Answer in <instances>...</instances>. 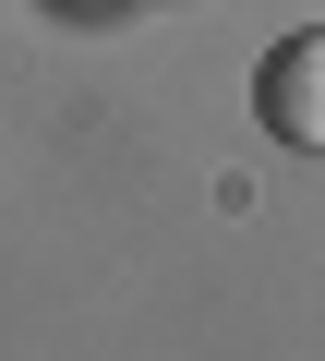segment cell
I'll return each instance as SVG.
<instances>
[{
    "instance_id": "cell-2",
    "label": "cell",
    "mask_w": 325,
    "mask_h": 361,
    "mask_svg": "<svg viewBox=\"0 0 325 361\" xmlns=\"http://www.w3.org/2000/svg\"><path fill=\"white\" fill-rule=\"evenodd\" d=\"M61 13H97V0H61Z\"/></svg>"
},
{
    "instance_id": "cell-1",
    "label": "cell",
    "mask_w": 325,
    "mask_h": 361,
    "mask_svg": "<svg viewBox=\"0 0 325 361\" xmlns=\"http://www.w3.org/2000/svg\"><path fill=\"white\" fill-rule=\"evenodd\" d=\"M253 121H265V145L325 157V25H301L253 61Z\"/></svg>"
}]
</instances>
